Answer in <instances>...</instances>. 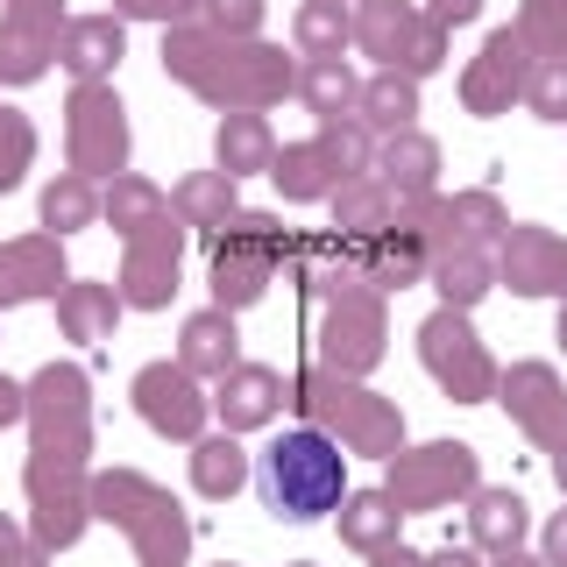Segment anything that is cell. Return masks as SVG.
Wrapping results in <instances>:
<instances>
[{
	"mask_svg": "<svg viewBox=\"0 0 567 567\" xmlns=\"http://www.w3.org/2000/svg\"><path fill=\"white\" fill-rule=\"evenodd\" d=\"M164 79L206 100L213 114H270L277 100L298 93V58H284L262 35H220L206 22L164 29Z\"/></svg>",
	"mask_w": 567,
	"mask_h": 567,
	"instance_id": "cell-1",
	"label": "cell"
},
{
	"mask_svg": "<svg viewBox=\"0 0 567 567\" xmlns=\"http://www.w3.org/2000/svg\"><path fill=\"white\" fill-rule=\"evenodd\" d=\"M348 447L327 440L319 425H291L277 433L270 447L256 454V496L277 525H312V518H333L348 496Z\"/></svg>",
	"mask_w": 567,
	"mask_h": 567,
	"instance_id": "cell-2",
	"label": "cell"
},
{
	"mask_svg": "<svg viewBox=\"0 0 567 567\" xmlns=\"http://www.w3.org/2000/svg\"><path fill=\"white\" fill-rule=\"evenodd\" d=\"M291 412H298V425H319L327 440H341V447L362 454V461H390L412 440L398 398H383V390L362 383V377H333V369H319V362L291 377Z\"/></svg>",
	"mask_w": 567,
	"mask_h": 567,
	"instance_id": "cell-3",
	"label": "cell"
},
{
	"mask_svg": "<svg viewBox=\"0 0 567 567\" xmlns=\"http://www.w3.org/2000/svg\"><path fill=\"white\" fill-rule=\"evenodd\" d=\"M291 227L277 220V213H262V206H241L235 220L213 235V256H206V291H213V306H227V312H248V306H262V291L277 284V270L291 262Z\"/></svg>",
	"mask_w": 567,
	"mask_h": 567,
	"instance_id": "cell-4",
	"label": "cell"
},
{
	"mask_svg": "<svg viewBox=\"0 0 567 567\" xmlns=\"http://www.w3.org/2000/svg\"><path fill=\"white\" fill-rule=\"evenodd\" d=\"M454 206L447 192H433V199H412L398 206V220L383 227L377 241H354V256H362V284L369 291H412V284L433 277V256L440 248H454Z\"/></svg>",
	"mask_w": 567,
	"mask_h": 567,
	"instance_id": "cell-5",
	"label": "cell"
},
{
	"mask_svg": "<svg viewBox=\"0 0 567 567\" xmlns=\"http://www.w3.org/2000/svg\"><path fill=\"white\" fill-rule=\"evenodd\" d=\"M383 489L404 518L454 511L483 489V454H475L468 440H404V447L383 461Z\"/></svg>",
	"mask_w": 567,
	"mask_h": 567,
	"instance_id": "cell-6",
	"label": "cell"
},
{
	"mask_svg": "<svg viewBox=\"0 0 567 567\" xmlns=\"http://www.w3.org/2000/svg\"><path fill=\"white\" fill-rule=\"evenodd\" d=\"M22 390H29V412H22L29 447L93 468V369L85 362H43Z\"/></svg>",
	"mask_w": 567,
	"mask_h": 567,
	"instance_id": "cell-7",
	"label": "cell"
},
{
	"mask_svg": "<svg viewBox=\"0 0 567 567\" xmlns=\"http://www.w3.org/2000/svg\"><path fill=\"white\" fill-rule=\"evenodd\" d=\"M390 354V298L369 291V284H348L319 306V327H312V362L333 369V377H377Z\"/></svg>",
	"mask_w": 567,
	"mask_h": 567,
	"instance_id": "cell-8",
	"label": "cell"
},
{
	"mask_svg": "<svg viewBox=\"0 0 567 567\" xmlns=\"http://www.w3.org/2000/svg\"><path fill=\"white\" fill-rule=\"evenodd\" d=\"M419 362L425 377L440 383V398L447 404H489L496 398V354L483 348V333H475V312H454V306H433L419 319Z\"/></svg>",
	"mask_w": 567,
	"mask_h": 567,
	"instance_id": "cell-9",
	"label": "cell"
},
{
	"mask_svg": "<svg viewBox=\"0 0 567 567\" xmlns=\"http://www.w3.org/2000/svg\"><path fill=\"white\" fill-rule=\"evenodd\" d=\"M22 504H29V539L50 546V554H71L100 518H93V468L58 454H35L22 461Z\"/></svg>",
	"mask_w": 567,
	"mask_h": 567,
	"instance_id": "cell-10",
	"label": "cell"
},
{
	"mask_svg": "<svg viewBox=\"0 0 567 567\" xmlns=\"http://www.w3.org/2000/svg\"><path fill=\"white\" fill-rule=\"evenodd\" d=\"M135 156V128L128 106H121L114 85H71L64 100V171L93 177V185H114Z\"/></svg>",
	"mask_w": 567,
	"mask_h": 567,
	"instance_id": "cell-11",
	"label": "cell"
},
{
	"mask_svg": "<svg viewBox=\"0 0 567 567\" xmlns=\"http://www.w3.org/2000/svg\"><path fill=\"white\" fill-rule=\"evenodd\" d=\"M128 404L135 419L150 425L156 440H177V447H192V440L213 433V383H199L185 362H142L135 383H128Z\"/></svg>",
	"mask_w": 567,
	"mask_h": 567,
	"instance_id": "cell-12",
	"label": "cell"
},
{
	"mask_svg": "<svg viewBox=\"0 0 567 567\" xmlns=\"http://www.w3.org/2000/svg\"><path fill=\"white\" fill-rule=\"evenodd\" d=\"M525 79H532V43L518 35V22L489 29L483 50H475V58L461 64V79H454L461 114L496 121V114H511V106H525Z\"/></svg>",
	"mask_w": 567,
	"mask_h": 567,
	"instance_id": "cell-13",
	"label": "cell"
},
{
	"mask_svg": "<svg viewBox=\"0 0 567 567\" xmlns=\"http://www.w3.org/2000/svg\"><path fill=\"white\" fill-rule=\"evenodd\" d=\"M185 235H192V227L171 213V220L142 227V235L121 248L114 291H121V306H128V312H164L171 298H177V270H185Z\"/></svg>",
	"mask_w": 567,
	"mask_h": 567,
	"instance_id": "cell-14",
	"label": "cell"
},
{
	"mask_svg": "<svg viewBox=\"0 0 567 567\" xmlns=\"http://www.w3.org/2000/svg\"><path fill=\"white\" fill-rule=\"evenodd\" d=\"M496 291L511 298H567V235L539 220H511V235L496 241Z\"/></svg>",
	"mask_w": 567,
	"mask_h": 567,
	"instance_id": "cell-15",
	"label": "cell"
},
{
	"mask_svg": "<svg viewBox=\"0 0 567 567\" xmlns=\"http://www.w3.org/2000/svg\"><path fill=\"white\" fill-rule=\"evenodd\" d=\"M496 404H504V419L518 425L539 454H554L567 440V383L554 362H511L504 377H496Z\"/></svg>",
	"mask_w": 567,
	"mask_h": 567,
	"instance_id": "cell-16",
	"label": "cell"
},
{
	"mask_svg": "<svg viewBox=\"0 0 567 567\" xmlns=\"http://www.w3.org/2000/svg\"><path fill=\"white\" fill-rule=\"evenodd\" d=\"M64 0H0V85H35L58 64Z\"/></svg>",
	"mask_w": 567,
	"mask_h": 567,
	"instance_id": "cell-17",
	"label": "cell"
},
{
	"mask_svg": "<svg viewBox=\"0 0 567 567\" xmlns=\"http://www.w3.org/2000/svg\"><path fill=\"white\" fill-rule=\"evenodd\" d=\"M71 284V262H64V241L58 235H14L0 241V312L14 306H35V298H58Z\"/></svg>",
	"mask_w": 567,
	"mask_h": 567,
	"instance_id": "cell-18",
	"label": "cell"
},
{
	"mask_svg": "<svg viewBox=\"0 0 567 567\" xmlns=\"http://www.w3.org/2000/svg\"><path fill=\"white\" fill-rule=\"evenodd\" d=\"M121 58H128V22L114 8L106 14H71L58 35V71H71V85H114Z\"/></svg>",
	"mask_w": 567,
	"mask_h": 567,
	"instance_id": "cell-19",
	"label": "cell"
},
{
	"mask_svg": "<svg viewBox=\"0 0 567 567\" xmlns=\"http://www.w3.org/2000/svg\"><path fill=\"white\" fill-rule=\"evenodd\" d=\"M284 404H291V383H284L270 362H235L213 383V419H220L227 433H262V425H277Z\"/></svg>",
	"mask_w": 567,
	"mask_h": 567,
	"instance_id": "cell-20",
	"label": "cell"
},
{
	"mask_svg": "<svg viewBox=\"0 0 567 567\" xmlns=\"http://www.w3.org/2000/svg\"><path fill=\"white\" fill-rule=\"evenodd\" d=\"M270 185H277L284 206H327L333 192L348 185V171L333 164V150H327L319 135H306V142H284V150H277Z\"/></svg>",
	"mask_w": 567,
	"mask_h": 567,
	"instance_id": "cell-21",
	"label": "cell"
},
{
	"mask_svg": "<svg viewBox=\"0 0 567 567\" xmlns=\"http://www.w3.org/2000/svg\"><path fill=\"white\" fill-rule=\"evenodd\" d=\"M235 319L241 312H227V306L185 312V327H177V362H185L199 383H220L227 369L241 362V327H235Z\"/></svg>",
	"mask_w": 567,
	"mask_h": 567,
	"instance_id": "cell-22",
	"label": "cell"
},
{
	"mask_svg": "<svg viewBox=\"0 0 567 567\" xmlns=\"http://www.w3.org/2000/svg\"><path fill=\"white\" fill-rule=\"evenodd\" d=\"M425 22L419 0H354V50H362L377 71H398L404 50H412V35Z\"/></svg>",
	"mask_w": 567,
	"mask_h": 567,
	"instance_id": "cell-23",
	"label": "cell"
},
{
	"mask_svg": "<svg viewBox=\"0 0 567 567\" xmlns=\"http://www.w3.org/2000/svg\"><path fill=\"white\" fill-rule=\"evenodd\" d=\"M377 177H383L390 192H398V206L433 199V192H440V142L425 135V128H398V135H383V142H377Z\"/></svg>",
	"mask_w": 567,
	"mask_h": 567,
	"instance_id": "cell-24",
	"label": "cell"
},
{
	"mask_svg": "<svg viewBox=\"0 0 567 567\" xmlns=\"http://www.w3.org/2000/svg\"><path fill=\"white\" fill-rule=\"evenodd\" d=\"M461 511H468V546L475 554H511V546L532 539V504L511 483H483Z\"/></svg>",
	"mask_w": 567,
	"mask_h": 567,
	"instance_id": "cell-25",
	"label": "cell"
},
{
	"mask_svg": "<svg viewBox=\"0 0 567 567\" xmlns=\"http://www.w3.org/2000/svg\"><path fill=\"white\" fill-rule=\"evenodd\" d=\"M277 128H270V114H220L213 121V171H227L241 185V177H270L277 164Z\"/></svg>",
	"mask_w": 567,
	"mask_h": 567,
	"instance_id": "cell-26",
	"label": "cell"
},
{
	"mask_svg": "<svg viewBox=\"0 0 567 567\" xmlns=\"http://www.w3.org/2000/svg\"><path fill=\"white\" fill-rule=\"evenodd\" d=\"M121 291L114 284H100V277H71L64 291H58V333L71 348H100V341H114V327H121Z\"/></svg>",
	"mask_w": 567,
	"mask_h": 567,
	"instance_id": "cell-27",
	"label": "cell"
},
{
	"mask_svg": "<svg viewBox=\"0 0 567 567\" xmlns=\"http://www.w3.org/2000/svg\"><path fill=\"white\" fill-rule=\"evenodd\" d=\"M433 298L440 306H454V312H475L483 298L496 291V248H483V241H454V248H440L433 256Z\"/></svg>",
	"mask_w": 567,
	"mask_h": 567,
	"instance_id": "cell-28",
	"label": "cell"
},
{
	"mask_svg": "<svg viewBox=\"0 0 567 567\" xmlns=\"http://www.w3.org/2000/svg\"><path fill=\"white\" fill-rule=\"evenodd\" d=\"M333 532H341V546L348 554H383V546H398L404 539V511L390 504V489H348L341 496V511H333Z\"/></svg>",
	"mask_w": 567,
	"mask_h": 567,
	"instance_id": "cell-29",
	"label": "cell"
},
{
	"mask_svg": "<svg viewBox=\"0 0 567 567\" xmlns=\"http://www.w3.org/2000/svg\"><path fill=\"white\" fill-rule=\"evenodd\" d=\"M121 539H128V554H135L142 567H185V560H192V511L164 489L128 532H121Z\"/></svg>",
	"mask_w": 567,
	"mask_h": 567,
	"instance_id": "cell-30",
	"label": "cell"
},
{
	"mask_svg": "<svg viewBox=\"0 0 567 567\" xmlns=\"http://www.w3.org/2000/svg\"><path fill=\"white\" fill-rule=\"evenodd\" d=\"M192 489L206 496V504H227V496H241L256 483V461L241 454V433H227V425H213L206 440H192Z\"/></svg>",
	"mask_w": 567,
	"mask_h": 567,
	"instance_id": "cell-31",
	"label": "cell"
},
{
	"mask_svg": "<svg viewBox=\"0 0 567 567\" xmlns=\"http://www.w3.org/2000/svg\"><path fill=\"white\" fill-rule=\"evenodd\" d=\"M327 213H333V235L341 241H377L383 227L398 220V192H390L377 171H362V177H348V185L327 199Z\"/></svg>",
	"mask_w": 567,
	"mask_h": 567,
	"instance_id": "cell-32",
	"label": "cell"
},
{
	"mask_svg": "<svg viewBox=\"0 0 567 567\" xmlns=\"http://www.w3.org/2000/svg\"><path fill=\"white\" fill-rule=\"evenodd\" d=\"M100 220L114 227L121 241H135L142 227L171 220V192L156 185V177H142V171H121L114 185H100Z\"/></svg>",
	"mask_w": 567,
	"mask_h": 567,
	"instance_id": "cell-33",
	"label": "cell"
},
{
	"mask_svg": "<svg viewBox=\"0 0 567 567\" xmlns=\"http://www.w3.org/2000/svg\"><path fill=\"white\" fill-rule=\"evenodd\" d=\"M171 213H177L185 227H206V235H220V227L241 213V185H235L227 171H185V177L171 185Z\"/></svg>",
	"mask_w": 567,
	"mask_h": 567,
	"instance_id": "cell-34",
	"label": "cell"
},
{
	"mask_svg": "<svg viewBox=\"0 0 567 567\" xmlns=\"http://www.w3.org/2000/svg\"><path fill=\"white\" fill-rule=\"evenodd\" d=\"M354 8L348 0H298L291 8V58H348Z\"/></svg>",
	"mask_w": 567,
	"mask_h": 567,
	"instance_id": "cell-35",
	"label": "cell"
},
{
	"mask_svg": "<svg viewBox=\"0 0 567 567\" xmlns=\"http://www.w3.org/2000/svg\"><path fill=\"white\" fill-rule=\"evenodd\" d=\"M298 106H306L312 121L327 114H354V100H362V71L348 58H298Z\"/></svg>",
	"mask_w": 567,
	"mask_h": 567,
	"instance_id": "cell-36",
	"label": "cell"
},
{
	"mask_svg": "<svg viewBox=\"0 0 567 567\" xmlns=\"http://www.w3.org/2000/svg\"><path fill=\"white\" fill-rule=\"evenodd\" d=\"M35 220H43V235H85V227H100V185L93 177H79V171H58L43 185V199H35Z\"/></svg>",
	"mask_w": 567,
	"mask_h": 567,
	"instance_id": "cell-37",
	"label": "cell"
},
{
	"mask_svg": "<svg viewBox=\"0 0 567 567\" xmlns=\"http://www.w3.org/2000/svg\"><path fill=\"white\" fill-rule=\"evenodd\" d=\"M354 114H362L377 135L419 128V79H404V71H369V79H362V100H354Z\"/></svg>",
	"mask_w": 567,
	"mask_h": 567,
	"instance_id": "cell-38",
	"label": "cell"
},
{
	"mask_svg": "<svg viewBox=\"0 0 567 567\" xmlns=\"http://www.w3.org/2000/svg\"><path fill=\"white\" fill-rule=\"evenodd\" d=\"M447 206H454V235L461 241L496 248V241L511 235V206L496 199V185H461V192H447Z\"/></svg>",
	"mask_w": 567,
	"mask_h": 567,
	"instance_id": "cell-39",
	"label": "cell"
},
{
	"mask_svg": "<svg viewBox=\"0 0 567 567\" xmlns=\"http://www.w3.org/2000/svg\"><path fill=\"white\" fill-rule=\"evenodd\" d=\"M312 135L333 150V164H341L348 177H362V171H377V128H369L362 114H327V121H312Z\"/></svg>",
	"mask_w": 567,
	"mask_h": 567,
	"instance_id": "cell-40",
	"label": "cell"
},
{
	"mask_svg": "<svg viewBox=\"0 0 567 567\" xmlns=\"http://www.w3.org/2000/svg\"><path fill=\"white\" fill-rule=\"evenodd\" d=\"M29 164H35V121L22 114V106H0V199L22 192Z\"/></svg>",
	"mask_w": 567,
	"mask_h": 567,
	"instance_id": "cell-41",
	"label": "cell"
},
{
	"mask_svg": "<svg viewBox=\"0 0 567 567\" xmlns=\"http://www.w3.org/2000/svg\"><path fill=\"white\" fill-rule=\"evenodd\" d=\"M525 114H532V121H546V128H567V58H532Z\"/></svg>",
	"mask_w": 567,
	"mask_h": 567,
	"instance_id": "cell-42",
	"label": "cell"
},
{
	"mask_svg": "<svg viewBox=\"0 0 567 567\" xmlns=\"http://www.w3.org/2000/svg\"><path fill=\"white\" fill-rule=\"evenodd\" d=\"M518 35L532 58H567V0H518Z\"/></svg>",
	"mask_w": 567,
	"mask_h": 567,
	"instance_id": "cell-43",
	"label": "cell"
},
{
	"mask_svg": "<svg viewBox=\"0 0 567 567\" xmlns=\"http://www.w3.org/2000/svg\"><path fill=\"white\" fill-rule=\"evenodd\" d=\"M199 22L220 29V35H262V22H270V0H206Z\"/></svg>",
	"mask_w": 567,
	"mask_h": 567,
	"instance_id": "cell-44",
	"label": "cell"
},
{
	"mask_svg": "<svg viewBox=\"0 0 567 567\" xmlns=\"http://www.w3.org/2000/svg\"><path fill=\"white\" fill-rule=\"evenodd\" d=\"M447 50H454V35H447V29L419 22V35H412V50H404V64H398V71H404V79H419V85H425L433 71H447Z\"/></svg>",
	"mask_w": 567,
	"mask_h": 567,
	"instance_id": "cell-45",
	"label": "cell"
},
{
	"mask_svg": "<svg viewBox=\"0 0 567 567\" xmlns=\"http://www.w3.org/2000/svg\"><path fill=\"white\" fill-rule=\"evenodd\" d=\"M121 22H156V29H177V22H199L206 0H114Z\"/></svg>",
	"mask_w": 567,
	"mask_h": 567,
	"instance_id": "cell-46",
	"label": "cell"
},
{
	"mask_svg": "<svg viewBox=\"0 0 567 567\" xmlns=\"http://www.w3.org/2000/svg\"><path fill=\"white\" fill-rule=\"evenodd\" d=\"M425 22L433 29H468V22H483V0H425Z\"/></svg>",
	"mask_w": 567,
	"mask_h": 567,
	"instance_id": "cell-47",
	"label": "cell"
},
{
	"mask_svg": "<svg viewBox=\"0 0 567 567\" xmlns=\"http://www.w3.org/2000/svg\"><path fill=\"white\" fill-rule=\"evenodd\" d=\"M539 554H546V567H567V504L539 525Z\"/></svg>",
	"mask_w": 567,
	"mask_h": 567,
	"instance_id": "cell-48",
	"label": "cell"
},
{
	"mask_svg": "<svg viewBox=\"0 0 567 567\" xmlns=\"http://www.w3.org/2000/svg\"><path fill=\"white\" fill-rule=\"evenodd\" d=\"M22 412H29V390L14 383V377H0V433H8V425H22Z\"/></svg>",
	"mask_w": 567,
	"mask_h": 567,
	"instance_id": "cell-49",
	"label": "cell"
},
{
	"mask_svg": "<svg viewBox=\"0 0 567 567\" xmlns=\"http://www.w3.org/2000/svg\"><path fill=\"white\" fill-rule=\"evenodd\" d=\"M425 567H489V554H475V546H440V554H425Z\"/></svg>",
	"mask_w": 567,
	"mask_h": 567,
	"instance_id": "cell-50",
	"label": "cell"
},
{
	"mask_svg": "<svg viewBox=\"0 0 567 567\" xmlns=\"http://www.w3.org/2000/svg\"><path fill=\"white\" fill-rule=\"evenodd\" d=\"M369 567H425V554H419V546H383V554H369Z\"/></svg>",
	"mask_w": 567,
	"mask_h": 567,
	"instance_id": "cell-51",
	"label": "cell"
},
{
	"mask_svg": "<svg viewBox=\"0 0 567 567\" xmlns=\"http://www.w3.org/2000/svg\"><path fill=\"white\" fill-rule=\"evenodd\" d=\"M50 560H58V554H50V546H35V539H22V546H14V554L0 560V567H50Z\"/></svg>",
	"mask_w": 567,
	"mask_h": 567,
	"instance_id": "cell-52",
	"label": "cell"
},
{
	"mask_svg": "<svg viewBox=\"0 0 567 567\" xmlns=\"http://www.w3.org/2000/svg\"><path fill=\"white\" fill-rule=\"evenodd\" d=\"M22 539H29V525H14V511H0V560H8Z\"/></svg>",
	"mask_w": 567,
	"mask_h": 567,
	"instance_id": "cell-53",
	"label": "cell"
},
{
	"mask_svg": "<svg viewBox=\"0 0 567 567\" xmlns=\"http://www.w3.org/2000/svg\"><path fill=\"white\" fill-rule=\"evenodd\" d=\"M489 567H546V554H532V546H511V554H489Z\"/></svg>",
	"mask_w": 567,
	"mask_h": 567,
	"instance_id": "cell-54",
	"label": "cell"
},
{
	"mask_svg": "<svg viewBox=\"0 0 567 567\" xmlns=\"http://www.w3.org/2000/svg\"><path fill=\"white\" fill-rule=\"evenodd\" d=\"M546 468H554V483H560V504H567V440H560L554 454H546Z\"/></svg>",
	"mask_w": 567,
	"mask_h": 567,
	"instance_id": "cell-55",
	"label": "cell"
},
{
	"mask_svg": "<svg viewBox=\"0 0 567 567\" xmlns=\"http://www.w3.org/2000/svg\"><path fill=\"white\" fill-rule=\"evenodd\" d=\"M554 341H560V354H567V298L554 306Z\"/></svg>",
	"mask_w": 567,
	"mask_h": 567,
	"instance_id": "cell-56",
	"label": "cell"
},
{
	"mask_svg": "<svg viewBox=\"0 0 567 567\" xmlns=\"http://www.w3.org/2000/svg\"><path fill=\"white\" fill-rule=\"evenodd\" d=\"M284 567H319V560H284Z\"/></svg>",
	"mask_w": 567,
	"mask_h": 567,
	"instance_id": "cell-57",
	"label": "cell"
},
{
	"mask_svg": "<svg viewBox=\"0 0 567 567\" xmlns=\"http://www.w3.org/2000/svg\"><path fill=\"white\" fill-rule=\"evenodd\" d=\"M220 567H241V560H220Z\"/></svg>",
	"mask_w": 567,
	"mask_h": 567,
	"instance_id": "cell-58",
	"label": "cell"
},
{
	"mask_svg": "<svg viewBox=\"0 0 567 567\" xmlns=\"http://www.w3.org/2000/svg\"><path fill=\"white\" fill-rule=\"evenodd\" d=\"M348 8H354V0H348Z\"/></svg>",
	"mask_w": 567,
	"mask_h": 567,
	"instance_id": "cell-59",
	"label": "cell"
}]
</instances>
